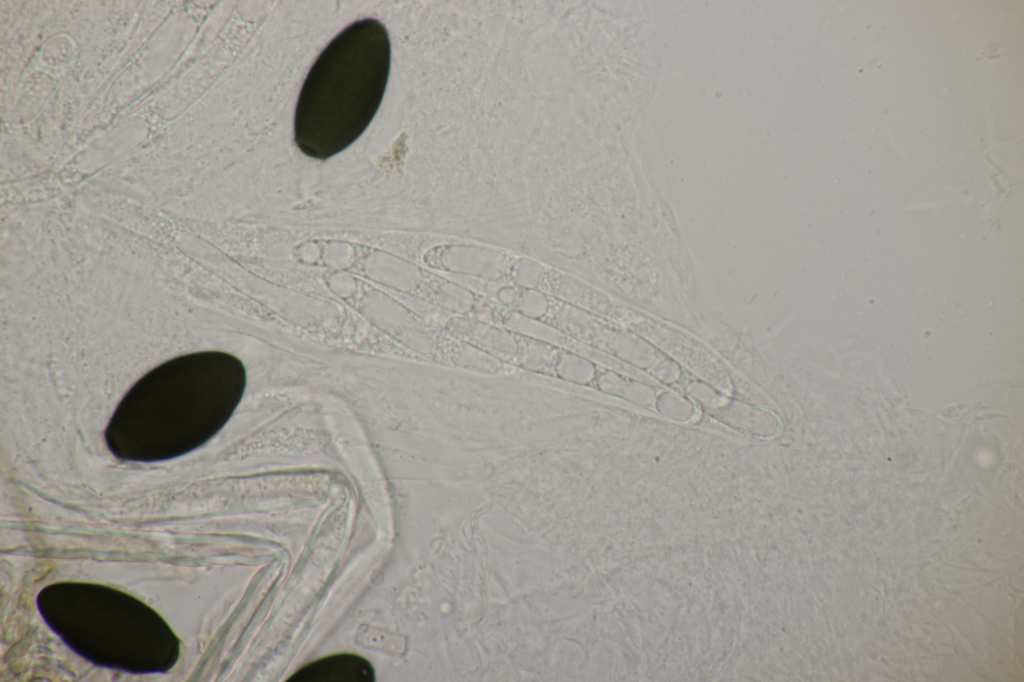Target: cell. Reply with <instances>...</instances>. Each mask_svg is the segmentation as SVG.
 Wrapping results in <instances>:
<instances>
[{"instance_id":"6da1fadb","label":"cell","mask_w":1024,"mask_h":682,"mask_svg":"<svg viewBox=\"0 0 1024 682\" xmlns=\"http://www.w3.org/2000/svg\"><path fill=\"white\" fill-rule=\"evenodd\" d=\"M246 387L242 361L221 351L173 358L125 395L106 430L110 449L133 460L190 451L230 419Z\"/></svg>"},{"instance_id":"7a4b0ae2","label":"cell","mask_w":1024,"mask_h":682,"mask_svg":"<svg viewBox=\"0 0 1024 682\" xmlns=\"http://www.w3.org/2000/svg\"><path fill=\"white\" fill-rule=\"evenodd\" d=\"M390 58L388 32L371 18L354 22L328 44L296 106L295 143L305 155L327 159L359 138L381 104Z\"/></svg>"},{"instance_id":"3957f363","label":"cell","mask_w":1024,"mask_h":682,"mask_svg":"<svg viewBox=\"0 0 1024 682\" xmlns=\"http://www.w3.org/2000/svg\"><path fill=\"white\" fill-rule=\"evenodd\" d=\"M371 663L351 653L334 654L315 660L292 674L288 682H372Z\"/></svg>"}]
</instances>
